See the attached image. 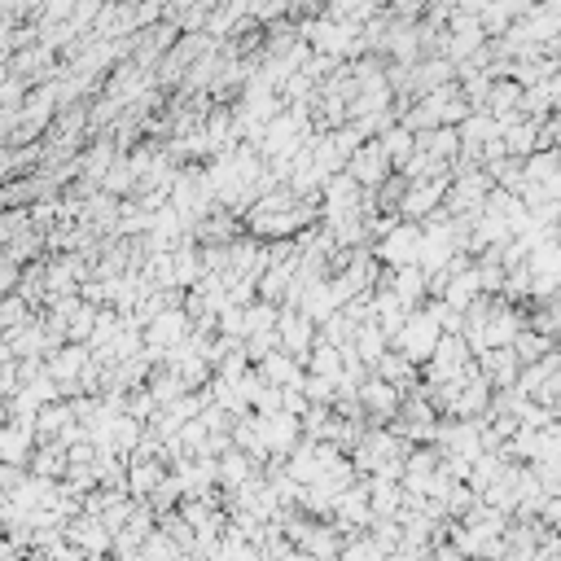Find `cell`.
Returning a JSON list of instances; mask_svg holds the SVG:
<instances>
[{
    "label": "cell",
    "instance_id": "obj_1",
    "mask_svg": "<svg viewBox=\"0 0 561 561\" xmlns=\"http://www.w3.org/2000/svg\"><path fill=\"white\" fill-rule=\"evenodd\" d=\"M439 320H434L430 312H421V316H408L404 325H399V334H395V342H399V351H404L408 360H430V351H434V342H439Z\"/></svg>",
    "mask_w": 561,
    "mask_h": 561
},
{
    "label": "cell",
    "instance_id": "obj_2",
    "mask_svg": "<svg viewBox=\"0 0 561 561\" xmlns=\"http://www.w3.org/2000/svg\"><path fill=\"white\" fill-rule=\"evenodd\" d=\"M62 535H66V544H75L84 557H106V553H110V531H106V522H101V518H88V513H84V518L75 513L71 522H62Z\"/></svg>",
    "mask_w": 561,
    "mask_h": 561
},
{
    "label": "cell",
    "instance_id": "obj_3",
    "mask_svg": "<svg viewBox=\"0 0 561 561\" xmlns=\"http://www.w3.org/2000/svg\"><path fill=\"white\" fill-rule=\"evenodd\" d=\"M417 246H421L417 228H391V237H386V246H382V259L404 268V263H417Z\"/></svg>",
    "mask_w": 561,
    "mask_h": 561
},
{
    "label": "cell",
    "instance_id": "obj_4",
    "mask_svg": "<svg viewBox=\"0 0 561 561\" xmlns=\"http://www.w3.org/2000/svg\"><path fill=\"white\" fill-rule=\"evenodd\" d=\"M483 373L491 386H513V377H518V356H513V347L483 351Z\"/></svg>",
    "mask_w": 561,
    "mask_h": 561
},
{
    "label": "cell",
    "instance_id": "obj_5",
    "mask_svg": "<svg viewBox=\"0 0 561 561\" xmlns=\"http://www.w3.org/2000/svg\"><path fill=\"white\" fill-rule=\"evenodd\" d=\"M386 171H391V158L382 154V145H369V150H360L356 158H351V176L369 180V185H377Z\"/></svg>",
    "mask_w": 561,
    "mask_h": 561
},
{
    "label": "cell",
    "instance_id": "obj_6",
    "mask_svg": "<svg viewBox=\"0 0 561 561\" xmlns=\"http://www.w3.org/2000/svg\"><path fill=\"white\" fill-rule=\"evenodd\" d=\"M158 483H163V465L158 461H136L128 469V478H123V491H132V496H150Z\"/></svg>",
    "mask_w": 561,
    "mask_h": 561
},
{
    "label": "cell",
    "instance_id": "obj_7",
    "mask_svg": "<svg viewBox=\"0 0 561 561\" xmlns=\"http://www.w3.org/2000/svg\"><path fill=\"white\" fill-rule=\"evenodd\" d=\"M360 399L373 408V417H395V408H399V395H395L391 382H364Z\"/></svg>",
    "mask_w": 561,
    "mask_h": 561
},
{
    "label": "cell",
    "instance_id": "obj_8",
    "mask_svg": "<svg viewBox=\"0 0 561 561\" xmlns=\"http://www.w3.org/2000/svg\"><path fill=\"white\" fill-rule=\"evenodd\" d=\"M285 347L299 356V351H307V342H312V320L307 316H281V334H277Z\"/></svg>",
    "mask_w": 561,
    "mask_h": 561
},
{
    "label": "cell",
    "instance_id": "obj_9",
    "mask_svg": "<svg viewBox=\"0 0 561 561\" xmlns=\"http://www.w3.org/2000/svg\"><path fill=\"white\" fill-rule=\"evenodd\" d=\"M185 316L180 312H167V316H154V342H171V347H180L185 342Z\"/></svg>",
    "mask_w": 561,
    "mask_h": 561
},
{
    "label": "cell",
    "instance_id": "obj_10",
    "mask_svg": "<svg viewBox=\"0 0 561 561\" xmlns=\"http://www.w3.org/2000/svg\"><path fill=\"white\" fill-rule=\"evenodd\" d=\"M250 465H255V461H246V456L228 452V456H224V465H215V478H224L228 487H242L246 478H250Z\"/></svg>",
    "mask_w": 561,
    "mask_h": 561
},
{
    "label": "cell",
    "instance_id": "obj_11",
    "mask_svg": "<svg viewBox=\"0 0 561 561\" xmlns=\"http://www.w3.org/2000/svg\"><path fill=\"white\" fill-rule=\"evenodd\" d=\"M79 369H84V351H79V347L62 351V356L53 360V373L62 377V382H71V386H75V373H79Z\"/></svg>",
    "mask_w": 561,
    "mask_h": 561
},
{
    "label": "cell",
    "instance_id": "obj_12",
    "mask_svg": "<svg viewBox=\"0 0 561 561\" xmlns=\"http://www.w3.org/2000/svg\"><path fill=\"white\" fill-rule=\"evenodd\" d=\"M338 364H342V356H338V347H334V342H325V347H316V356H312V369H316V377H334V373H338Z\"/></svg>",
    "mask_w": 561,
    "mask_h": 561
},
{
    "label": "cell",
    "instance_id": "obj_13",
    "mask_svg": "<svg viewBox=\"0 0 561 561\" xmlns=\"http://www.w3.org/2000/svg\"><path fill=\"white\" fill-rule=\"evenodd\" d=\"M66 469V452L57 448V443H49L40 456H36V474H44V478H53V474H62Z\"/></svg>",
    "mask_w": 561,
    "mask_h": 561
}]
</instances>
